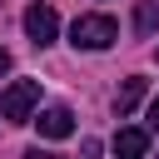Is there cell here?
I'll list each match as a JSON object with an SVG mask.
<instances>
[{
  "mask_svg": "<svg viewBox=\"0 0 159 159\" xmlns=\"http://www.w3.org/2000/svg\"><path fill=\"white\" fill-rule=\"evenodd\" d=\"M114 40H119V25H114L109 15H99V10H94V15H80V20L70 25V45H75V50H109Z\"/></svg>",
  "mask_w": 159,
  "mask_h": 159,
  "instance_id": "obj_1",
  "label": "cell"
},
{
  "mask_svg": "<svg viewBox=\"0 0 159 159\" xmlns=\"http://www.w3.org/2000/svg\"><path fill=\"white\" fill-rule=\"evenodd\" d=\"M35 104H40V80H15L0 94V119L10 124H35Z\"/></svg>",
  "mask_w": 159,
  "mask_h": 159,
  "instance_id": "obj_2",
  "label": "cell"
},
{
  "mask_svg": "<svg viewBox=\"0 0 159 159\" xmlns=\"http://www.w3.org/2000/svg\"><path fill=\"white\" fill-rule=\"evenodd\" d=\"M25 35H30V40L45 50V45L60 35V15H55L50 5H30V10H25Z\"/></svg>",
  "mask_w": 159,
  "mask_h": 159,
  "instance_id": "obj_3",
  "label": "cell"
},
{
  "mask_svg": "<svg viewBox=\"0 0 159 159\" xmlns=\"http://www.w3.org/2000/svg\"><path fill=\"white\" fill-rule=\"evenodd\" d=\"M35 129H40V139H70L75 134V114L65 104H45L35 114Z\"/></svg>",
  "mask_w": 159,
  "mask_h": 159,
  "instance_id": "obj_4",
  "label": "cell"
},
{
  "mask_svg": "<svg viewBox=\"0 0 159 159\" xmlns=\"http://www.w3.org/2000/svg\"><path fill=\"white\" fill-rule=\"evenodd\" d=\"M114 154H119V159H144V154H149V134L134 129V124L119 129V134H114Z\"/></svg>",
  "mask_w": 159,
  "mask_h": 159,
  "instance_id": "obj_5",
  "label": "cell"
},
{
  "mask_svg": "<svg viewBox=\"0 0 159 159\" xmlns=\"http://www.w3.org/2000/svg\"><path fill=\"white\" fill-rule=\"evenodd\" d=\"M144 89H149V80H139V75H129V80H124V89L114 94V114H119V119H124V114H134V104L144 99Z\"/></svg>",
  "mask_w": 159,
  "mask_h": 159,
  "instance_id": "obj_6",
  "label": "cell"
},
{
  "mask_svg": "<svg viewBox=\"0 0 159 159\" xmlns=\"http://www.w3.org/2000/svg\"><path fill=\"white\" fill-rule=\"evenodd\" d=\"M134 30L139 35H154L159 30V0H139L134 5Z\"/></svg>",
  "mask_w": 159,
  "mask_h": 159,
  "instance_id": "obj_7",
  "label": "cell"
},
{
  "mask_svg": "<svg viewBox=\"0 0 159 159\" xmlns=\"http://www.w3.org/2000/svg\"><path fill=\"white\" fill-rule=\"evenodd\" d=\"M149 129H159V94L149 99Z\"/></svg>",
  "mask_w": 159,
  "mask_h": 159,
  "instance_id": "obj_8",
  "label": "cell"
},
{
  "mask_svg": "<svg viewBox=\"0 0 159 159\" xmlns=\"http://www.w3.org/2000/svg\"><path fill=\"white\" fill-rule=\"evenodd\" d=\"M25 159H60V154H45V149H25Z\"/></svg>",
  "mask_w": 159,
  "mask_h": 159,
  "instance_id": "obj_9",
  "label": "cell"
},
{
  "mask_svg": "<svg viewBox=\"0 0 159 159\" xmlns=\"http://www.w3.org/2000/svg\"><path fill=\"white\" fill-rule=\"evenodd\" d=\"M5 70H10V50L0 45V75H5Z\"/></svg>",
  "mask_w": 159,
  "mask_h": 159,
  "instance_id": "obj_10",
  "label": "cell"
},
{
  "mask_svg": "<svg viewBox=\"0 0 159 159\" xmlns=\"http://www.w3.org/2000/svg\"><path fill=\"white\" fill-rule=\"evenodd\" d=\"M154 55H159V50H154Z\"/></svg>",
  "mask_w": 159,
  "mask_h": 159,
  "instance_id": "obj_11",
  "label": "cell"
}]
</instances>
